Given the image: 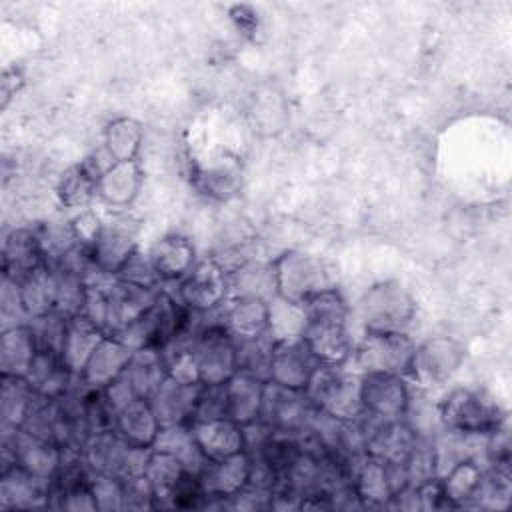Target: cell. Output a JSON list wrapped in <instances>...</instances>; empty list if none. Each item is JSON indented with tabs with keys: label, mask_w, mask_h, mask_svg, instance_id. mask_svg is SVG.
<instances>
[{
	"label": "cell",
	"mask_w": 512,
	"mask_h": 512,
	"mask_svg": "<svg viewBox=\"0 0 512 512\" xmlns=\"http://www.w3.org/2000/svg\"><path fill=\"white\" fill-rule=\"evenodd\" d=\"M250 472H252V460H250V454L244 450L230 458L208 462L200 470L198 482L206 498L230 500L242 488L248 486Z\"/></svg>",
	"instance_id": "cell-15"
},
{
	"label": "cell",
	"mask_w": 512,
	"mask_h": 512,
	"mask_svg": "<svg viewBox=\"0 0 512 512\" xmlns=\"http://www.w3.org/2000/svg\"><path fill=\"white\" fill-rule=\"evenodd\" d=\"M4 460H12V466L26 470L28 474L52 480L62 462H64V450L46 438L28 434L24 430H4Z\"/></svg>",
	"instance_id": "cell-10"
},
{
	"label": "cell",
	"mask_w": 512,
	"mask_h": 512,
	"mask_svg": "<svg viewBox=\"0 0 512 512\" xmlns=\"http://www.w3.org/2000/svg\"><path fill=\"white\" fill-rule=\"evenodd\" d=\"M152 450H162V452L176 456L182 462V466L196 476L208 464L206 456L202 454V450L198 448V444L192 436L190 424L162 426Z\"/></svg>",
	"instance_id": "cell-33"
},
{
	"label": "cell",
	"mask_w": 512,
	"mask_h": 512,
	"mask_svg": "<svg viewBox=\"0 0 512 512\" xmlns=\"http://www.w3.org/2000/svg\"><path fill=\"white\" fill-rule=\"evenodd\" d=\"M144 474L154 488L156 506H164V504H170L176 486L188 474V470L182 466V462L176 456L162 450H152Z\"/></svg>",
	"instance_id": "cell-35"
},
{
	"label": "cell",
	"mask_w": 512,
	"mask_h": 512,
	"mask_svg": "<svg viewBox=\"0 0 512 512\" xmlns=\"http://www.w3.org/2000/svg\"><path fill=\"white\" fill-rule=\"evenodd\" d=\"M438 420L446 432L460 436H488L502 422L506 412L478 388H454L436 404Z\"/></svg>",
	"instance_id": "cell-4"
},
{
	"label": "cell",
	"mask_w": 512,
	"mask_h": 512,
	"mask_svg": "<svg viewBox=\"0 0 512 512\" xmlns=\"http://www.w3.org/2000/svg\"><path fill=\"white\" fill-rule=\"evenodd\" d=\"M114 430L136 448H152L162 424L148 398H136L122 406L114 418Z\"/></svg>",
	"instance_id": "cell-25"
},
{
	"label": "cell",
	"mask_w": 512,
	"mask_h": 512,
	"mask_svg": "<svg viewBox=\"0 0 512 512\" xmlns=\"http://www.w3.org/2000/svg\"><path fill=\"white\" fill-rule=\"evenodd\" d=\"M202 384H182L172 378H164L150 394V404L162 426L190 424Z\"/></svg>",
	"instance_id": "cell-19"
},
{
	"label": "cell",
	"mask_w": 512,
	"mask_h": 512,
	"mask_svg": "<svg viewBox=\"0 0 512 512\" xmlns=\"http://www.w3.org/2000/svg\"><path fill=\"white\" fill-rule=\"evenodd\" d=\"M138 248V226L128 218L116 216L102 222V230L90 246V252L98 272L116 276Z\"/></svg>",
	"instance_id": "cell-12"
},
{
	"label": "cell",
	"mask_w": 512,
	"mask_h": 512,
	"mask_svg": "<svg viewBox=\"0 0 512 512\" xmlns=\"http://www.w3.org/2000/svg\"><path fill=\"white\" fill-rule=\"evenodd\" d=\"M100 174L90 166L88 160L68 168L58 182V198L66 208H88L90 200L96 196Z\"/></svg>",
	"instance_id": "cell-36"
},
{
	"label": "cell",
	"mask_w": 512,
	"mask_h": 512,
	"mask_svg": "<svg viewBox=\"0 0 512 512\" xmlns=\"http://www.w3.org/2000/svg\"><path fill=\"white\" fill-rule=\"evenodd\" d=\"M142 126L134 118H114L104 130V148L114 162L136 160L142 146Z\"/></svg>",
	"instance_id": "cell-38"
},
{
	"label": "cell",
	"mask_w": 512,
	"mask_h": 512,
	"mask_svg": "<svg viewBox=\"0 0 512 512\" xmlns=\"http://www.w3.org/2000/svg\"><path fill=\"white\" fill-rule=\"evenodd\" d=\"M224 388H226L228 418H232L240 426L260 420L264 388H266L264 380L244 372H236L228 382H224Z\"/></svg>",
	"instance_id": "cell-26"
},
{
	"label": "cell",
	"mask_w": 512,
	"mask_h": 512,
	"mask_svg": "<svg viewBox=\"0 0 512 512\" xmlns=\"http://www.w3.org/2000/svg\"><path fill=\"white\" fill-rule=\"evenodd\" d=\"M134 350L126 346L116 336H104L96 346L90 360L86 362L78 382L90 390H104L112 380H116L128 366Z\"/></svg>",
	"instance_id": "cell-17"
},
{
	"label": "cell",
	"mask_w": 512,
	"mask_h": 512,
	"mask_svg": "<svg viewBox=\"0 0 512 512\" xmlns=\"http://www.w3.org/2000/svg\"><path fill=\"white\" fill-rule=\"evenodd\" d=\"M178 338L186 342L202 384H224L238 372L236 340L220 320L202 322Z\"/></svg>",
	"instance_id": "cell-5"
},
{
	"label": "cell",
	"mask_w": 512,
	"mask_h": 512,
	"mask_svg": "<svg viewBox=\"0 0 512 512\" xmlns=\"http://www.w3.org/2000/svg\"><path fill=\"white\" fill-rule=\"evenodd\" d=\"M318 366H320L318 358L310 352L304 340L276 342L272 348L268 382L290 388V390L306 392Z\"/></svg>",
	"instance_id": "cell-14"
},
{
	"label": "cell",
	"mask_w": 512,
	"mask_h": 512,
	"mask_svg": "<svg viewBox=\"0 0 512 512\" xmlns=\"http://www.w3.org/2000/svg\"><path fill=\"white\" fill-rule=\"evenodd\" d=\"M190 430L208 462L224 460L246 450L244 428L228 416L196 420L190 424Z\"/></svg>",
	"instance_id": "cell-16"
},
{
	"label": "cell",
	"mask_w": 512,
	"mask_h": 512,
	"mask_svg": "<svg viewBox=\"0 0 512 512\" xmlns=\"http://www.w3.org/2000/svg\"><path fill=\"white\" fill-rule=\"evenodd\" d=\"M220 322L234 340L258 338L268 328V300L252 296H232L218 310Z\"/></svg>",
	"instance_id": "cell-20"
},
{
	"label": "cell",
	"mask_w": 512,
	"mask_h": 512,
	"mask_svg": "<svg viewBox=\"0 0 512 512\" xmlns=\"http://www.w3.org/2000/svg\"><path fill=\"white\" fill-rule=\"evenodd\" d=\"M40 348L30 322L2 328L0 372L2 378H26Z\"/></svg>",
	"instance_id": "cell-23"
},
{
	"label": "cell",
	"mask_w": 512,
	"mask_h": 512,
	"mask_svg": "<svg viewBox=\"0 0 512 512\" xmlns=\"http://www.w3.org/2000/svg\"><path fill=\"white\" fill-rule=\"evenodd\" d=\"M272 270L276 296L296 304H306L324 292L340 290L338 266L312 252L286 250L272 260Z\"/></svg>",
	"instance_id": "cell-2"
},
{
	"label": "cell",
	"mask_w": 512,
	"mask_h": 512,
	"mask_svg": "<svg viewBox=\"0 0 512 512\" xmlns=\"http://www.w3.org/2000/svg\"><path fill=\"white\" fill-rule=\"evenodd\" d=\"M306 308V330L302 340L320 364L346 366L356 340L350 332V306L342 298L340 290L324 292L310 302Z\"/></svg>",
	"instance_id": "cell-1"
},
{
	"label": "cell",
	"mask_w": 512,
	"mask_h": 512,
	"mask_svg": "<svg viewBox=\"0 0 512 512\" xmlns=\"http://www.w3.org/2000/svg\"><path fill=\"white\" fill-rule=\"evenodd\" d=\"M90 490L94 494L98 510H124L122 478L94 474L90 480Z\"/></svg>",
	"instance_id": "cell-43"
},
{
	"label": "cell",
	"mask_w": 512,
	"mask_h": 512,
	"mask_svg": "<svg viewBox=\"0 0 512 512\" xmlns=\"http://www.w3.org/2000/svg\"><path fill=\"white\" fill-rule=\"evenodd\" d=\"M24 380L40 398L54 400L72 388V380H76V376L64 366L60 354L40 350Z\"/></svg>",
	"instance_id": "cell-30"
},
{
	"label": "cell",
	"mask_w": 512,
	"mask_h": 512,
	"mask_svg": "<svg viewBox=\"0 0 512 512\" xmlns=\"http://www.w3.org/2000/svg\"><path fill=\"white\" fill-rule=\"evenodd\" d=\"M160 290L162 288H144L112 276L108 282L110 336L144 316L154 304Z\"/></svg>",
	"instance_id": "cell-18"
},
{
	"label": "cell",
	"mask_w": 512,
	"mask_h": 512,
	"mask_svg": "<svg viewBox=\"0 0 512 512\" xmlns=\"http://www.w3.org/2000/svg\"><path fill=\"white\" fill-rule=\"evenodd\" d=\"M174 296L194 314H214L230 298L228 272L216 258H204L178 280Z\"/></svg>",
	"instance_id": "cell-9"
},
{
	"label": "cell",
	"mask_w": 512,
	"mask_h": 512,
	"mask_svg": "<svg viewBox=\"0 0 512 512\" xmlns=\"http://www.w3.org/2000/svg\"><path fill=\"white\" fill-rule=\"evenodd\" d=\"M30 326H32V332L36 336V342H38L40 350L60 354L62 342H64V336H66V326H68L66 316H62L58 312H52V314H46V316H40V318H32Z\"/></svg>",
	"instance_id": "cell-41"
},
{
	"label": "cell",
	"mask_w": 512,
	"mask_h": 512,
	"mask_svg": "<svg viewBox=\"0 0 512 512\" xmlns=\"http://www.w3.org/2000/svg\"><path fill=\"white\" fill-rule=\"evenodd\" d=\"M16 284H18L20 302L30 320L56 312L58 276L52 266L44 264L34 272H30L28 276L20 278Z\"/></svg>",
	"instance_id": "cell-29"
},
{
	"label": "cell",
	"mask_w": 512,
	"mask_h": 512,
	"mask_svg": "<svg viewBox=\"0 0 512 512\" xmlns=\"http://www.w3.org/2000/svg\"><path fill=\"white\" fill-rule=\"evenodd\" d=\"M466 360V346L452 336H434L416 344L408 374L420 388L448 384Z\"/></svg>",
	"instance_id": "cell-8"
},
{
	"label": "cell",
	"mask_w": 512,
	"mask_h": 512,
	"mask_svg": "<svg viewBox=\"0 0 512 512\" xmlns=\"http://www.w3.org/2000/svg\"><path fill=\"white\" fill-rule=\"evenodd\" d=\"M222 416H226V388H224V384H202L200 392H198L192 422L212 420V418H222Z\"/></svg>",
	"instance_id": "cell-44"
},
{
	"label": "cell",
	"mask_w": 512,
	"mask_h": 512,
	"mask_svg": "<svg viewBox=\"0 0 512 512\" xmlns=\"http://www.w3.org/2000/svg\"><path fill=\"white\" fill-rule=\"evenodd\" d=\"M102 222H104V220H100V216H98L94 210L82 208V210H78V214L70 220V228H72V232H74V236H76V240H78L80 244L92 246V244L96 242L100 230H102Z\"/></svg>",
	"instance_id": "cell-46"
},
{
	"label": "cell",
	"mask_w": 512,
	"mask_h": 512,
	"mask_svg": "<svg viewBox=\"0 0 512 512\" xmlns=\"http://www.w3.org/2000/svg\"><path fill=\"white\" fill-rule=\"evenodd\" d=\"M416 316L412 292L394 278L366 288L356 304V318L364 332H406Z\"/></svg>",
	"instance_id": "cell-3"
},
{
	"label": "cell",
	"mask_w": 512,
	"mask_h": 512,
	"mask_svg": "<svg viewBox=\"0 0 512 512\" xmlns=\"http://www.w3.org/2000/svg\"><path fill=\"white\" fill-rule=\"evenodd\" d=\"M104 336H108V334H104L100 328H96L86 316L78 314V316L68 318L60 358H62L64 366L76 378L82 374L86 362L90 360L96 346L104 340Z\"/></svg>",
	"instance_id": "cell-27"
},
{
	"label": "cell",
	"mask_w": 512,
	"mask_h": 512,
	"mask_svg": "<svg viewBox=\"0 0 512 512\" xmlns=\"http://www.w3.org/2000/svg\"><path fill=\"white\" fill-rule=\"evenodd\" d=\"M58 276V300H56V312L72 318L82 314L84 300H86V274L66 270V268H54Z\"/></svg>",
	"instance_id": "cell-40"
},
{
	"label": "cell",
	"mask_w": 512,
	"mask_h": 512,
	"mask_svg": "<svg viewBox=\"0 0 512 512\" xmlns=\"http://www.w3.org/2000/svg\"><path fill=\"white\" fill-rule=\"evenodd\" d=\"M416 342L408 332H364L356 340L348 366L362 374L406 376Z\"/></svg>",
	"instance_id": "cell-7"
},
{
	"label": "cell",
	"mask_w": 512,
	"mask_h": 512,
	"mask_svg": "<svg viewBox=\"0 0 512 512\" xmlns=\"http://www.w3.org/2000/svg\"><path fill=\"white\" fill-rule=\"evenodd\" d=\"M50 480L36 478L16 464L2 470L0 506L2 508H32L48 502Z\"/></svg>",
	"instance_id": "cell-28"
},
{
	"label": "cell",
	"mask_w": 512,
	"mask_h": 512,
	"mask_svg": "<svg viewBox=\"0 0 512 512\" xmlns=\"http://www.w3.org/2000/svg\"><path fill=\"white\" fill-rule=\"evenodd\" d=\"M38 394L28 386L24 378H2L0 416L2 430H20Z\"/></svg>",
	"instance_id": "cell-37"
},
{
	"label": "cell",
	"mask_w": 512,
	"mask_h": 512,
	"mask_svg": "<svg viewBox=\"0 0 512 512\" xmlns=\"http://www.w3.org/2000/svg\"><path fill=\"white\" fill-rule=\"evenodd\" d=\"M116 278L126 280L130 284H138L144 288H162V280L158 278L148 252H142V248H138L128 262L122 266V270L116 274Z\"/></svg>",
	"instance_id": "cell-42"
},
{
	"label": "cell",
	"mask_w": 512,
	"mask_h": 512,
	"mask_svg": "<svg viewBox=\"0 0 512 512\" xmlns=\"http://www.w3.org/2000/svg\"><path fill=\"white\" fill-rule=\"evenodd\" d=\"M228 290L232 296H252L262 300H272L276 296V282L272 260H242L234 268L228 270Z\"/></svg>",
	"instance_id": "cell-31"
},
{
	"label": "cell",
	"mask_w": 512,
	"mask_h": 512,
	"mask_svg": "<svg viewBox=\"0 0 512 512\" xmlns=\"http://www.w3.org/2000/svg\"><path fill=\"white\" fill-rule=\"evenodd\" d=\"M360 396L366 414L384 420H400L408 410L410 388L404 376L398 374H362Z\"/></svg>",
	"instance_id": "cell-13"
},
{
	"label": "cell",
	"mask_w": 512,
	"mask_h": 512,
	"mask_svg": "<svg viewBox=\"0 0 512 512\" xmlns=\"http://www.w3.org/2000/svg\"><path fill=\"white\" fill-rule=\"evenodd\" d=\"M274 342L262 334L258 338L236 340V366L238 372L250 374L264 382L270 380V360Z\"/></svg>",
	"instance_id": "cell-39"
},
{
	"label": "cell",
	"mask_w": 512,
	"mask_h": 512,
	"mask_svg": "<svg viewBox=\"0 0 512 512\" xmlns=\"http://www.w3.org/2000/svg\"><path fill=\"white\" fill-rule=\"evenodd\" d=\"M142 182H144V174L136 160L114 162L98 178L96 196L110 208L122 210L136 200L142 188Z\"/></svg>",
	"instance_id": "cell-24"
},
{
	"label": "cell",
	"mask_w": 512,
	"mask_h": 512,
	"mask_svg": "<svg viewBox=\"0 0 512 512\" xmlns=\"http://www.w3.org/2000/svg\"><path fill=\"white\" fill-rule=\"evenodd\" d=\"M146 252L162 284L178 282L196 264V250L192 242L180 234H166L158 238Z\"/></svg>",
	"instance_id": "cell-22"
},
{
	"label": "cell",
	"mask_w": 512,
	"mask_h": 512,
	"mask_svg": "<svg viewBox=\"0 0 512 512\" xmlns=\"http://www.w3.org/2000/svg\"><path fill=\"white\" fill-rule=\"evenodd\" d=\"M316 406L304 390H290L266 382L260 420L276 432L296 434L304 430L314 416Z\"/></svg>",
	"instance_id": "cell-11"
},
{
	"label": "cell",
	"mask_w": 512,
	"mask_h": 512,
	"mask_svg": "<svg viewBox=\"0 0 512 512\" xmlns=\"http://www.w3.org/2000/svg\"><path fill=\"white\" fill-rule=\"evenodd\" d=\"M122 486H124V510L156 508V494L146 474L122 478Z\"/></svg>",
	"instance_id": "cell-45"
},
{
	"label": "cell",
	"mask_w": 512,
	"mask_h": 512,
	"mask_svg": "<svg viewBox=\"0 0 512 512\" xmlns=\"http://www.w3.org/2000/svg\"><path fill=\"white\" fill-rule=\"evenodd\" d=\"M46 258L38 236L30 228H14L4 236L2 242V276L20 280L44 266Z\"/></svg>",
	"instance_id": "cell-21"
},
{
	"label": "cell",
	"mask_w": 512,
	"mask_h": 512,
	"mask_svg": "<svg viewBox=\"0 0 512 512\" xmlns=\"http://www.w3.org/2000/svg\"><path fill=\"white\" fill-rule=\"evenodd\" d=\"M360 384L362 376L348 368V364H320L306 388V394L318 410L342 422H356L364 414Z\"/></svg>",
	"instance_id": "cell-6"
},
{
	"label": "cell",
	"mask_w": 512,
	"mask_h": 512,
	"mask_svg": "<svg viewBox=\"0 0 512 512\" xmlns=\"http://www.w3.org/2000/svg\"><path fill=\"white\" fill-rule=\"evenodd\" d=\"M440 478V488L446 504H466L468 500L474 498L484 472L472 458H460L454 462Z\"/></svg>",
	"instance_id": "cell-34"
},
{
	"label": "cell",
	"mask_w": 512,
	"mask_h": 512,
	"mask_svg": "<svg viewBox=\"0 0 512 512\" xmlns=\"http://www.w3.org/2000/svg\"><path fill=\"white\" fill-rule=\"evenodd\" d=\"M306 322H308V316H306L304 304H296V302L284 300L280 296H274L272 300H268L266 336L274 344L302 340Z\"/></svg>",
	"instance_id": "cell-32"
}]
</instances>
